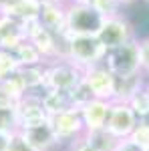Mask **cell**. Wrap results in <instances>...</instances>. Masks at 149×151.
Listing matches in <instances>:
<instances>
[{"instance_id": "cell-24", "label": "cell", "mask_w": 149, "mask_h": 151, "mask_svg": "<svg viewBox=\"0 0 149 151\" xmlns=\"http://www.w3.org/2000/svg\"><path fill=\"white\" fill-rule=\"evenodd\" d=\"M91 8H95L103 18H113L123 14V4L119 0H91Z\"/></svg>"}, {"instance_id": "cell-10", "label": "cell", "mask_w": 149, "mask_h": 151, "mask_svg": "<svg viewBox=\"0 0 149 151\" xmlns=\"http://www.w3.org/2000/svg\"><path fill=\"white\" fill-rule=\"evenodd\" d=\"M85 81L91 87L95 99L103 101H115V77L105 65H97L85 70Z\"/></svg>"}, {"instance_id": "cell-4", "label": "cell", "mask_w": 149, "mask_h": 151, "mask_svg": "<svg viewBox=\"0 0 149 151\" xmlns=\"http://www.w3.org/2000/svg\"><path fill=\"white\" fill-rule=\"evenodd\" d=\"M85 70L75 65L69 58H58L46 63V81L45 89H58V91H71L77 83L83 81Z\"/></svg>"}, {"instance_id": "cell-5", "label": "cell", "mask_w": 149, "mask_h": 151, "mask_svg": "<svg viewBox=\"0 0 149 151\" xmlns=\"http://www.w3.org/2000/svg\"><path fill=\"white\" fill-rule=\"evenodd\" d=\"M97 38L101 40V45L107 50H111V48H117L133 38H137V32H135L133 22L125 14H119L113 18H105L99 32H97Z\"/></svg>"}, {"instance_id": "cell-2", "label": "cell", "mask_w": 149, "mask_h": 151, "mask_svg": "<svg viewBox=\"0 0 149 151\" xmlns=\"http://www.w3.org/2000/svg\"><path fill=\"white\" fill-rule=\"evenodd\" d=\"M107 55V48L101 45L97 36H73L69 35L67 42V58L79 65L83 70L103 65V58Z\"/></svg>"}, {"instance_id": "cell-25", "label": "cell", "mask_w": 149, "mask_h": 151, "mask_svg": "<svg viewBox=\"0 0 149 151\" xmlns=\"http://www.w3.org/2000/svg\"><path fill=\"white\" fill-rule=\"evenodd\" d=\"M18 69H20V65H18V60L14 57V52L2 48L0 50V81L6 79V77H10L12 73H16Z\"/></svg>"}, {"instance_id": "cell-36", "label": "cell", "mask_w": 149, "mask_h": 151, "mask_svg": "<svg viewBox=\"0 0 149 151\" xmlns=\"http://www.w3.org/2000/svg\"><path fill=\"white\" fill-rule=\"evenodd\" d=\"M147 81H149V75H147Z\"/></svg>"}, {"instance_id": "cell-11", "label": "cell", "mask_w": 149, "mask_h": 151, "mask_svg": "<svg viewBox=\"0 0 149 151\" xmlns=\"http://www.w3.org/2000/svg\"><path fill=\"white\" fill-rule=\"evenodd\" d=\"M22 135V139L32 147L35 151H55L60 145L55 129L50 127V123H40V125H35V127H26L18 131Z\"/></svg>"}, {"instance_id": "cell-20", "label": "cell", "mask_w": 149, "mask_h": 151, "mask_svg": "<svg viewBox=\"0 0 149 151\" xmlns=\"http://www.w3.org/2000/svg\"><path fill=\"white\" fill-rule=\"evenodd\" d=\"M0 91L2 93H6L10 97L12 101H20L24 95L28 93V89H26V85H24L22 77H20V73L16 70V73H12L10 77H6V79H2L0 81Z\"/></svg>"}, {"instance_id": "cell-14", "label": "cell", "mask_w": 149, "mask_h": 151, "mask_svg": "<svg viewBox=\"0 0 149 151\" xmlns=\"http://www.w3.org/2000/svg\"><path fill=\"white\" fill-rule=\"evenodd\" d=\"M22 40H26L22 22L12 16L0 14V47L4 50H14Z\"/></svg>"}, {"instance_id": "cell-34", "label": "cell", "mask_w": 149, "mask_h": 151, "mask_svg": "<svg viewBox=\"0 0 149 151\" xmlns=\"http://www.w3.org/2000/svg\"><path fill=\"white\" fill-rule=\"evenodd\" d=\"M119 2H121V4H123V8H125V6L133 4V2H137V0H119Z\"/></svg>"}, {"instance_id": "cell-26", "label": "cell", "mask_w": 149, "mask_h": 151, "mask_svg": "<svg viewBox=\"0 0 149 151\" xmlns=\"http://www.w3.org/2000/svg\"><path fill=\"white\" fill-rule=\"evenodd\" d=\"M129 139L133 141V143H137V145H141L143 149H147L149 147V127L145 125V123L139 121L137 125H135V129L131 131Z\"/></svg>"}, {"instance_id": "cell-39", "label": "cell", "mask_w": 149, "mask_h": 151, "mask_svg": "<svg viewBox=\"0 0 149 151\" xmlns=\"http://www.w3.org/2000/svg\"><path fill=\"white\" fill-rule=\"evenodd\" d=\"M0 50H2V47H0Z\"/></svg>"}, {"instance_id": "cell-13", "label": "cell", "mask_w": 149, "mask_h": 151, "mask_svg": "<svg viewBox=\"0 0 149 151\" xmlns=\"http://www.w3.org/2000/svg\"><path fill=\"white\" fill-rule=\"evenodd\" d=\"M40 12H42V0H12L0 4V14L12 16L22 24L28 20H38Z\"/></svg>"}, {"instance_id": "cell-1", "label": "cell", "mask_w": 149, "mask_h": 151, "mask_svg": "<svg viewBox=\"0 0 149 151\" xmlns=\"http://www.w3.org/2000/svg\"><path fill=\"white\" fill-rule=\"evenodd\" d=\"M103 65L111 70L113 77H131L139 75L141 70V50H139V36L129 40L117 48L107 50Z\"/></svg>"}, {"instance_id": "cell-9", "label": "cell", "mask_w": 149, "mask_h": 151, "mask_svg": "<svg viewBox=\"0 0 149 151\" xmlns=\"http://www.w3.org/2000/svg\"><path fill=\"white\" fill-rule=\"evenodd\" d=\"M40 24L48 32L63 38L69 35L67 30V2L58 0H42V12H40Z\"/></svg>"}, {"instance_id": "cell-3", "label": "cell", "mask_w": 149, "mask_h": 151, "mask_svg": "<svg viewBox=\"0 0 149 151\" xmlns=\"http://www.w3.org/2000/svg\"><path fill=\"white\" fill-rule=\"evenodd\" d=\"M103 16L85 4H69L67 2V30L73 36H97Z\"/></svg>"}, {"instance_id": "cell-28", "label": "cell", "mask_w": 149, "mask_h": 151, "mask_svg": "<svg viewBox=\"0 0 149 151\" xmlns=\"http://www.w3.org/2000/svg\"><path fill=\"white\" fill-rule=\"evenodd\" d=\"M8 151H35V149L22 139L20 133H14L12 139H10V145H8Z\"/></svg>"}, {"instance_id": "cell-16", "label": "cell", "mask_w": 149, "mask_h": 151, "mask_svg": "<svg viewBox=\"0 0 149 151\" xmlns=\"http://www.w3.org/2000/svg\"><path fill=\"white\" fill-rule=\"evenodd\" d=\"M145 83H147V75L145 73L131 75V77H115V101L127 103Z\"/></svg>"}, {"instance_id": "cell-8", "label": "cell", "mask_w": 149, "mask_h": 151, "mask_svg": "<svg viewBox=\"0 0 149 151\" xmlns=\"http://www.w3.org/2000/svg\"><path fill=\"white\" fill-rule=\"evenodd\" d=\"M16 115H18V125L20 129L35 127L40 123L48 121V113L45 109L40 93H26L16 105Z\"/></svg>"}, {"instance_id": "cell-7", "label": "cell", "mask_w": 149, "mask_h": 151, "mask_svg": "<svg viewBox=\"0 0 149 151\" xmlns=\"http://www.w3.org/2000/svg\"><path fill=\"white\" fill-rule=\"evenodd\" d=\"M48 123L55 129L60 143H73L75 139L85 135V125H83L79 109H69V111H63L58 115L48 117Z\"/></svg>"}, {"instance_id": "cell-33", "label": "cell", "mask_w": 149, "mask_h": 151, "mask_svg": "<svg viewBox=\"0 0 149 151\" xmlns=\"http://www.w3.org/2000/svg\"><path fill=\"white\" fill-rule=\"evenodd\" d=\"M139 121H141V123H145V125L149 127V113H147V115H143L141 119H139Z\"/></svg>"}, {"instance_id": "cell-12", "label": "cell", "mask_w": 149, "mask_h": 151, "mask_svg": "<svg viewBox=\"0 0 149 151\" xmlns=\"http://www.w3.org/2000/svg\"><path fill=\"white\" fill-rule=\"evenodd\" d=\"M81 119L85 125V133L89 131H99L105 129L107 125V117L111 111V101H103V99H93L91 103L81 107Z\"/></svg>"}, {"instance_id": "cell-21", "label": "cell", "mask_w": 149, "mask_h": 151, "mask_svg": "<svg viewBox=\"0 0 149 151\" xmlns=\"http://www.w3.org/2000/svg\"><path fill=\"white\" fill-rule=\"evenodd\" d=\"M20 131L18 115H16V105H0V133L14 135Z\"/></svg>"}, {"instance_id": "cell-31", "label": "cell", "mask_w": 149, "mask_h": 151, "mask_svg": "<svg viewBox=\"0 0 149 151\" xmlns=\"http://www.w3.org/2000/svg\"><path fill=\"white\" fill-rule=\"evenodd\" d=\"M10 139H12V135H6V133H0V151H8Z\"/></svg>"}, {"instance_id": "cell-37", "label": "cell", "mask_w": 149, "mask_h": 151, "mask_svg": "<svg viewBox=\"0 0 149 151\" xmlns=\"http://www.w3.org/2000/svg\"><path fill=\"white\" fill-rule=\"evenodd\" d=\"M147 87H149V81H147Z\"/></svg>"}, {"instance_id": "cell-18", "label": "cell", "mask_w": 149, "mask_h": 151, "mask_svg": "<svg viewBox=\"0 0 149 151\" xmlns=\"http://www.w3.org/2000/svg\"><path fill=\"white\" fill-rule=\"evenodd\" d=\"M12 52H14V57H16L20 67H32V65H42V63H46L45 58H42V55L38 52V48L30 40H22Z\"/></svg>"}, {"instance_id": "cell-15", "label": "cell", "mask_w": 149, "mask_h": 151, "mask_svg": "<svg viewBox=\"0 0 149 151\" xmlns=\"http://www.w3.org/2000/svg\"><path fill=\"white\" fill-rule=\"evenodd\" d=\"M40 97H42V103H45V109H46V113H48V117L58 115V113L69 111V109H75L73 99H71V91L42 89L40 91Z\"/></svg>"}, {"instance_id": "cell-32", "label": "cell", "mask_w": 149, "mask_h": 151, "mask_svg": "<svg viewBox=\"0 0 149 151\" xmlns=\"http://www.w3.org/2000/svg\"><path fill=\"white\" fill-rule=\"evenodd\" d=\"M69 4H85V6H91V0H67Z\"/></svg>"}, {"instance_id": "cell-17", "label": "cell", "mask_w": 149, "mask_h": 151, "mask_svg": "<svg viewBox=\"0 0 149 151\" xmlns=\"http://www.w3.org/2000/svg\"><path fill=\"white\" fill-rule=\"evenodd\" d=\"M18 73H20V77H22L28 93H40V91L45 89L46 63H42V65H32V67H20Z\"/></svg>"}, {"instance_id": "cell-38", "label": "cell", "mask_w": 149, "mask_h": 151, "mask_svg": "<svg viewBox=\"0 0 149 151\" xmlns=\"http://www.w3.org/2000/svg\"><path fill=\"white\" fill-rule=\"evenodd\" d=\"M145 151H149V147H147V149H145Z\"/></svg>"}, {"instance_id": "cell-23", "label": "cell", "mask_w": 149, "mask_h": 151, "mask_svg": "<svg viewBox=\"0 0 149 151\" xmlns=\"http://www.w3.org/2000/svg\"><path fill=\"white\" fill-rule=\"evenodd\" d=\"M71 99H73L75 109H81V107H85L87 103H91L93 99H95V95H93L91 87L87 85L85 77H83V81H81V83H77V85L71 89Z\"/></svg>"}, {"instance_id": "cell-19", "label": "cell", "mask_w": 149, "mask_h": 151, "mask_svg": "<svg viewBox=\"0 0 149 151\" xmlns=\"http://www.w3.org/2000/svg\"><path fill=\"white\" fill-rule=\"evenodd\" d=\"M85 139L89 141V145L95 151H115L117 149V143H119V139L113 137L107 129L89 131V133H85Z\"/></svg>"}, {"instance_id": "cell-30", "label": "cell", "mask_w": 149, "mask_h": 151, "mask_svg": "<svg viewBox=\"0 0 149 151\" xmlns=\"http://www.w3.org/2000/svg\"><path fill=\"white\" fill-rule=\"evenodd\" d=\"M69 151H95V149L89 145V141L85 139V135H83L79 139H75L73 143H69Z\"/></svg>"}, {"instance_id": "cell-29", "label": "cell", "mask_w": 149, "mask_h": 151, "mask_svg": "<svg viewBox=\"0 0 149 151\" xmlns=\"http://www.w3.org/2000/svg\"><path fill=\"white\" fill-rule=\"evenodd\" d=\"M115 151H145V149H143L141 145H137V143H133V141L127 137V139H119Z\"/></svg>"}, {"instance_id": "cell-35", "label": "cell", "mask_w": 149, "mask_h": 151, "mask_svg": "<svg viewBox=\"0 0 149 151\" xmlns=\"http://www.w3.org/2000/svg\"><path fill=\"white\" fill-rule=\"evenodd\" d=\"M58 2H67V0H58Z\"/></svg>"}, {"instance_id": "cell-6", "label": "cell", "mask_w": 149, "mask_h": 151, "mask_svg": "<svg viewBox=\"0 0 149 151\" xmlns=\"http://www.w3.org/2000/svg\"><path fill=\"white\" fill-rule=\"evenodd\" d=\"M137 123H139V117L133 113V109L129 107V103H121V101H113L111 103V111H109V117H107L105 129L113 137L127 139Z\"/></svg>"}, {"instance_id": "cell-22", "label": "cell", "mask_w": 149, "mask_h": 151, "mask_svg": "<svg viewBox=\"0 0 149 151\" xmlns=\"http://www.w3.org/2000/svg\"><path fill=\"white\" fill-rule=\"evenodd\" d=\"M127 103H129V107L133 109V113H135L139 119L143 115H147L149 113V87H147V83H145Z\"/></svg>"}, {"instance_id": "cell-27", "label": "cell", "mask_w": 149, "mask_h": 151, "mask_svg": "<svg viewBox=\"0 0 149 151\" xmlns=\"http://www.w3.org/2000/svg\"><path fill=\"white\" fill-rule=\"evenodd\" d=\"M139 50H141V70L149 75V36L139 38Z\"/></svg>"}]
</instances>
